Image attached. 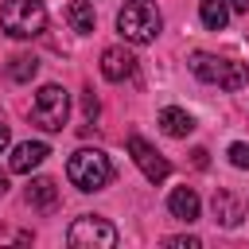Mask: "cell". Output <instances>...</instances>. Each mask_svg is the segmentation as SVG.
I'll list each match as a JSON object with an SVG mask.
<instances>
[{"instance_id": "277c9868", "label": "cell", "mask_w": 249, "mask_h": 249, "mask_svg": "<svg viewBox=\"0 0 249 249\" xmlns=\"http://www.w3.org/2000/svg\"><path fill=\"white\" fill-rule=\"evenodd\" d=\"M0 27L12 39H35L47 27V8L43 0H8L0 8Z\"/></svg>"}, {"instance_id": "2e32d148", "label": "cell", "mask_w": 249, "mask_h": 249, "mask_svg": "<svg viewBox=\"0 0 249 249\" xmlns=\"http://www.w3.org/2000/svg\"><path fill=\"white\" fill-rule=\"evenodd\" d=\"M35 70H39V62H35L31 54H16V58L8 62V78H12V82H31Z\"/></svg>"}, {"instance_id": "6da1fadb", "label": "cell", "mask_w": 249, "mask_h": 249, "mask_svg": "<svg viewBox=\"0 0 249 249\" xmlns=\"http://www.w3.org/2000/svg\"><path fill=\"white\" fill-rule=\"evenodd\" d=\"M66 179L78 191H101L113 179V163H109V156L101 148H78L66 160Z\"/></svg>"}, {"instance_id": "9c48e42d", "label": "cell", "mask_w": 249, "mask_h": 249, "mask_svg": "<svg viewBox=\"0 0 249 249\" xmlns=\"http://www.w3.org/2000/svg\"><path fill=\"white\" fill-rule=\"evenodd\" d=\"M132 70H136V58H132L124 47H105V54H101V74H105L109 82H124V78H132Z\"/></svg>"}, {"instance_id": "3957f363", "label": "cell", "mask_w": 249, "mask_h": 249, "mask_svg": "<svg viewBox=\"0 0 249 249\" xmlns=\"http://www.w3.org/2000/svg\"><path fill=\"white\" fill-rule=\"evenodd\" d=\"M191 70L195 78L218 86V89H241L249 82V70L245 62H233V58H218V54H206V51H195L191 54Z\"/></svg>"}, {"instance_id": "ac0fdd59", "label": "cell", "mask_w": 249, "mask_h": 249, "mask_svg": "<svg viewBox=\"0 0 249 249\" xmlns=\"http://www.w3.org/2000/svg\"><path fill=\"white\" fill-rule=\"evenodd\" d=\"M163 245H171V249H198V237H167Z\"/></svg>"}, {"instance_id": "4fadbf2b", "label": "cell", "mask_w": 249, "mask_h": 249, "mask_svg": "<svg viewBox=\"0 0 249 249\" xmlns=\"http://www.w3.org/2000/svg\"><path fill=\"white\" fill-rule=\"evenodd\" d=\"M160 128L167 132V136H187L191 128H195V121H191V113L187 109H179V105H167V109H160Z\"/></svg>"}, {"instance_id": "5b68a950", "label": "cell", "mask_w": 249, "mask_h": 249, "mask_svg": "<svg viewBox=\"0 0 249 249\" xmlns=\"http://www.w3.org/2000/svg\"><path fill=\"white\" fill-rule=\"evenodd\" d=\"M66 245L74 249H113L117 245V230L109 218H97V214H82L70 222L66 230Z\"/></svg>"}, {"instance_id": "5bb4252c", "label": "cell", "mask_w": 249, "mask_h": 249, "mask_svg": "<svg viewBox=\"0 0 249 249\" xmlns=\"http://www.w3.org/2000/svg\"><path fill=\"white\" fill-rule=\"evenodd\" d=\"M66 23H70L78 35H89V31H93V23H97L93 4H89V0H70V8H66Z\"/></svg>"}, {"instance_id": "e0dca14e", "label": "cell", "mask_w": 249, "mask_h": 249, "mask_svg": "<svg viewBox=\"0 0 249 249\" xmlns=\"http://www.w3.org/2000/svg\"><path fill=\"white\" fill-rule=\"evenodd\" d=\"M230 163L233 167H249V144H241V140L230 144Z\"/></svg>"}, {"instance_id": "8992f818", "label": "cell", "mask_w": 249, "mask_h": 249, "mask_svg": "<svg viewBox=\"0 0 249 249\" xmlns=\"http://www.w3.org/2000/svg\"><path fill=\"white\" fill-rule=\"evenodd\" d=\"M66 117H70V93H66L62 86H43V89L35 93L31 121H35L39 128H47V132H62Z\"/></svg>"}, {"instance_id": "7c38bea8", "label": "cell", "mask_w": 249, "mask_h": 249, "mask_svg": "<svg viewBox=\"0 0 249 249\" xmlns=\"http://www.w3.org/2000/svg\"><path fill=\"white\" fill-rule=\"evenodd\" d=\"M214 218H218L222 226H237V222L245 218V202H241L237 195H230V191H218V195H214Z\"/></svg>"}, {"instance_id": "ba28073f", "label": "cell", "mask_w": 249, "mask_h": 249, "mask_svg": "<svg viewBox=\"0 0 249 249\" xmlns=\"http://www.w3.org/2000/svg\"><path fill=\"white\" fill-rule=\"evenodd\" d=\"M47 156H51V148H47L43 140H23V144H16V148H12L8 167H12L16 175H27V171H35Z\"/></svg>"}, {"instance_id": "7402d4cb", "label": "cell", "mask_w": 249, "mask_h": 249, "mask_svg": "<svg viewBox=\"0 0 249 249\" xmlns=\"http://www.w3.org/2000/svg\"><path fill=\"white\" fill-rule=\"evenodd\" d=\"M4 191H8V175L0 171V195H4Z\"/></svg>"}, {"instance_id": "d6986e66", "label": "cell", "mask_w": 249, "mask_h": 249, "mask_svg": "<svg viewBox=\"0 0 249 249\" xmlns=\"http://www.w3.org/2000/svg\"><path fill=\"white\" fill-rule=\"evenodd\" d=\"M82 109H86V117L93 121V117H97V97H93V93H86V97H82Z\"/></svg>"}, {"instance_id": "52a82bcc", "label": "cell", "mask_w": 249, "mask_h": 249, "mask_svg": "<svg viewBox=\"0 0 249 249\" xmlns=\"http://www.w3.org/2000/svg\"><path fill=\"white\" fill-rule=\"evenodd\" d=\"M128 156L136 160V167L144 171V179H148V183H163V179L171 175V163H167V160H163V156H160L144 136H128Z\"/></svg>"}, {"instance_id": "9a60e30c", "label": "cell", "mask_w": 249, "mask_h": 249, "mask_svg": "<svg viewBox=\"0 0 249 249\" xmlns=\"http://www.w3.org/2000/svg\"><path fill=\"white\" fill-rule=\"evenodd\" d=\"M198 16H202V23L210 31H222L226 19H230V4L226 0H198Z\"/></svg>"}, {"instance_id": "8fae6325", "label": "cell", "mask_w": 249, "mask_h": 249, "mask_svg": "<svg viewBox=\"0 0 249 249\" xmlns=\"http://www.w3.org/2000/svg\"><path fill=\"white\" fill-rule=\"evenodd\" d=\"M167 210H171V218H179V222H195V218H198V195H195L191 187H175V191L167 195Z\"/></svg>"}, {"instance_id": "44dd1931", "label": "cell", "mask_w": 249, "mask_h": 249, "mask_svg": "<svg viewBox=\"0 0 249 249\" xmlns=\"http://www.w3.org/2000/svg\"><path fill=\"white\" fill-rule=\"evenodd\" d=\"M8 148V124H0V152Z\"/></svg>"}, {"instance_id": "ffe728a7", "label": "cell", "mask_w": 249, "mask_h": 249, "mask_svg": "<svg viewBox=\"0 0 249 249\" xmlns=\"http://www.w3.org/2000/svg\"><path fill=\"white\" fill-rule=\"evenodd\" d=\"M230 8L233 12H249V0H230Z\"/></svg>"}, {"instance_id": "30bf717a", "label": "cell", "mask_w": 249, "mask_h": 249, "mask_svg": "<svg viewBox=\"0 0 249 249\" xmlns=\"http://www.w3.org/2000/svg\"><path fill=\"white\" fill-rule=\"evenodd\" d=\"M27 206H35V210H54V206H58V187H54V179H47V175L31 179V183H27Z\"/></svg>"}, {"instance_id": "7a4b0ae2", "label": "cell", "mask_w": 249, "mask_h": 249, "mask_svg": "<svg viewBox=\"0 0 249 249\" xmlns=\"http://www.w3.org/2000/svg\"><path fill=\"white\" fill-rule=\"evenodd\" d=\"M160 27H163V19L152 0H124V8L117 12V31L128 43H152L160 35Z\"/></svg>"}]
</instances>
